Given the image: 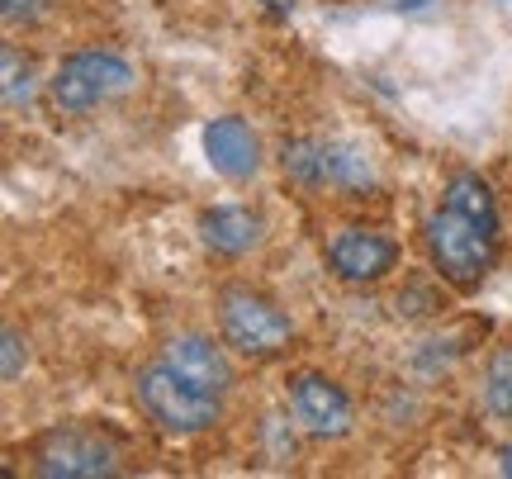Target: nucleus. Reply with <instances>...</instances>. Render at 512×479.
<instances>
[{
    "label": "nucleus",
    "instance_id": "nucleus-1",
    "mask_svg": "<svg viewBox=\"0 0 512 479\" xmlns=\"http://www.w3.org/2000/svg\"><path fill=\"white\" fill-rule=\"evenodd\" d=\"M422 247L446 285L465 295L484 285L498 257V200L479 171H456L446 181L441 204L422 223Z\"/></svg>",
    "mask_w": 512,
    "mask_h": 479
},
{
    "label": "nucleus",
    "instance_id": "nucleus-2",
    "mask_svg": "<svg viewBox=\"0 0 512 479\" xmlns=\"http://www.w3.org/2000/svg\"><path fill=\"white\" fill-rule=\"evenodd\" d=\"M133 399L152 423L171 432V437H195V432H209L223 413V394L204 389L200 380L181 375L176 366H166L162 356L147 361L138 375H133Z\"/></svg>",
    "mask_w": 512,
    "mask_h": 479
},
{
    "label": "nucleus",
    "instance_id": "nucleus-3",
    "mask_svg": "<svg viewBox=\"0 0 512 479\" xmlns=\"http://www.w3.org/2000/svg\"><path fill=\"white\" fill-rule=\"evenodd\" d=\"M214 309H219V337L247 361H275L294 342L290 314L252 285H223Z\"/></svg>",
    "mask_w": 512,
    "mask_h": 479
},
{
    "label": "nucleus",
    "instance_id": "nucleus-4",
    "mask_svg": "<svg viewBox=\"0 0 512 479\" xmlns=\"http://www.w3.org/2000/svg\"><path fill=\"white\" fill-rule=\"evenodd\" d=\"M133 86V67L110 48H81V53L62 57L57 72L48 76V100L62 114H91L110 105Z\"/></svg>",
    "mask_w": 512,
    "mask_h": 479
},
{
    "label": "nucleus",
    "instance_id": "nucleus-5",
    "mask_svg": "<svg viewBox=\"0 0 512 479\" xmlns=\"http://www.w3.org/2000/svg\"><path fill=\"white\" fill-rule=\"evenodd\" d=\"M285 176L309 190H370L375 185V166L356 143L342 138H294L280 152Z\"/></svg>",
    "mask_w": 512,
    "mask_h": 479
},
{
    "label": "nucleus",
    "instance_id": "nucleus-6",
    "mask_svg": "<svg viewBox=\"0 0 512 479\" xmlns=\"http://www.w3.org/2000/svg\"><path fill=\"white\" fill-rule=\"evenodd\" d=\"M114 470H119V446L95 427H53L34 446V475L43 479H105Z\"/></svg>",
    "mask_w": 512,
    "mask_h": 479
},
{
    "label": "nucleus",
    "instance_id": "nucleus-7",
    "mask_svg": "<svg viewBox=\"0 0 512 479\" xmlns=\"http://www.w3.org/2000/svg\"><path fill=\"white\" fill-rule=\"evenodd\" d=\"M290 413L294 423L304 427L309 437H318V442H337L356 423V408H351L347 389L337 380H328L323 370H299L290 380Z\"/></svg>",
    "mask_w": 512,
    "mask_h": 479
},
{
    "label": "nucleus",
    "instance_id": "nucleus-8",
    "mask_svg": "<svg viewBox=\"0 0 512 479\" xmlns=\"http://www.w3.org/2000/svg\"><path fill=\"white\" fill-rule=\"evenodd\" d=\"M323 261L347 285H375L399 266V242L375 233V228H342L323 242Z\"/></svg>",
    "mask_w": 512,
    "mask_h": 479
},
{
    "label": "nucleus",
    "instance_id": "nucleus-9",
    "mask_svg": "<svg viewBox=\"0 0 512 479\" xmlns=\"http://www.w3.org/2000/svg\"><path fill=\"white\" fill-rule=\"evenodd\" d=\"M200 143H204L209 166L219 171L223 181H252L256 171H261V138H256L252 124L238 119V114L209 119L200 133Z\"/></svg>",
    "mask_w": 512,
    "mask_h": 479
},
{
    "label": "nucleus",
    "instance_id": "nucleus-10",
    "mask_svg": "<svg viewBox=\"0 0 512 479\" xmlns=\"http://www.w3.org/2000/svg\"><path fill=\"white\" fill-rule=\"evenodd\" d=\"M162 356L166 366H176L181 375L190 380H200L204 389H214V394H228L233 389V361H228V342H214L209 332H176V337H166L162 342Z\"/></svg>",
    "mask_w": 512,
    "mask_h": 479
},
{
    "label": "nucleus",
    "instance_id": "nucleus-11",
    "mask_svg": "<svg viewBox=\"0 0 512 479\" xmlns=\"http://www.w3.org/2000/svg\"><path fill=\"white\" fill-rule=\"evenodd\" d=\"M200 242L209 257H223V261H238L247 257L256 242H261V233H266V219L256 214V209H247V204H214V209H204L200 214Z\"/></svg>",
    "mask_w": 512,
    "mask_h": 479
},
{
    "label": "nucleus",
    "instance_id": "nucleus-12",
    "mask_svg": "<svg viewBox=\"0 0 512 479\" xmlns=\"http://www.w3.org/2000/svg\"><path fill=\"white\" fill-rule=\"evenodd\" d=\"M484 408L503 423H512V342L494 347L489 366H484Z\"/></svg>",
    "mask_w": 512,
    "mask_h": 479
},
{
    "label": "nucleus",
    "instance_id": "nucleus-13",
    "mask_svg": "<svg viewBox=\"0 0 512 479\" xmlns=\"http://www.w3.org/2000/svg\"><path fill=\"white\" fill-rule=\"evenodd\" d=\"M0 62H5V105H10V110H24V105L34 100V62L19 53L15 43H5Z\"/></svg>",
    "mask_w": 512,
    "mask_h": 479
},
{
    "label": "nucleus",
    "instance_id": "nucleus-14",
    "mask_svg": "<svg viewBox=\"0 0 512 479\" xmlns=\"http://www.w3.org/2000/svg\"><path fill=\"white\" fill-rule=\"evenodd\" d=\"M5 347H0V356H5V366H0V375H5V385H15L19 375H24V366H29V342L19 337V328H5V337H0Z\"/></svg>",
    "mask_w": 512,
    "mask_h": 479
},
{
    "label": "nucleus",
    "instance_id": "nucleus-15",
    "mask_svg": "<svg viewBox=\"0 0 512 479\" xmlns=\"http://www.w3.org/2000/svg\"><path fill=\"white\" fill-rule=\"evenodd\" d=\"M38 15V0H5V19L19 24V19H34Z\"/></svg>",
    "mask_w": 512,
    "mask_h": 479
},
{
    "label": "nucleus",
    "instance_id": "nucleus-16",
    "mask_svg": "<svg viewBox=\"0 0 512 479\" xmlns=\"http://www.w3.org/2000/svg\"><path fill=\"white\" fill-rule=\"evenodd\" d=\"M256 5H261V10H266L271 19H290L299 0H256Z\"/></svg>",
    "mask_w": 512,
    "mask_h": 479
},
{
    "label": "nucleus",
    "instance_id": "nucleus-17",
    "mask_svg": "<svg viewBox=\"0 0 512 479\" xmlns=\"http://www.w3.org/2000/svg\"><path fill=\"white\" fill-rule=\"evenodd\" d=\"M498 470H503V475H512V446H503V451H498Z\"/></svg>",
    "mask_w": 512,
    "mask_h": 479
},
{
    "label": "nucleus",
    "instance_id": "nucleus-18",
    "mask_svg": "<svg viewBox=\"0 0 512 479\" xmlns=\"http://www.w3.org/2000/svg\"><path fill=\"white\" fill-rule=\"evenodd\" d=\"M422 5H432V0H399V10H422Z\"/></svg>",
    "mask_w": 512,
    "mask_h": 479
}]
</instances>
